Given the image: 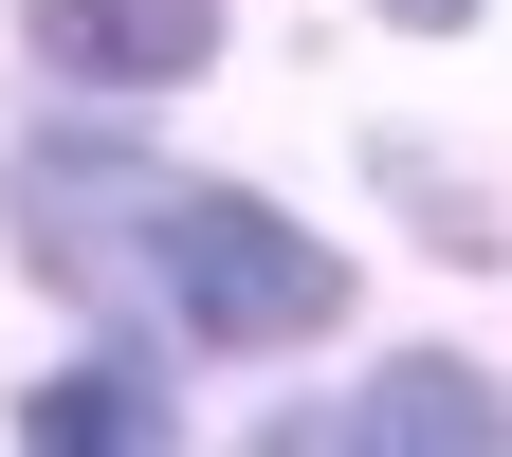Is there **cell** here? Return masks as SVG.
I'll list each match as a JSON object with an SVG mask.
<instances>
[{
    "label": "cell",
    "mask_w": 512,
    "mask_h": 457,
    "mask_svg": "<svg viewBox=\"0 0 512 457\" xmlns=\"http://www.w3.org/2000/svg\"><path fill=\"white\" fill-rule=\"evenodd\" d=\"M55 74H110V92H165L220 55V0H19Z\"/></svg>",
    "instance_id": "obj_3"
},
{
    "label": "cell",
    "mask_w": 512,
    "mask_h": 457,
    "mask_svg": "<svg viewBox=\"0 0 512 457\" xmlns=\"http://www.w3.org/2000/svg\"><path fill=\"white\" fill-rule=\"evenodd\" d=\"M37 457H92V439H165V384H128V366H74V384H37L19 403Z\"/></svg>",
    "instance_id": "obj_4"
},
{
    "label": "cell",
    "mask_w": 512,
    "mask_h": 457,
    "mask_svg": "<svg viewBox=\"0 0 512 457\" xmlns=\"http://www.w3.org/2000/svg\"><path fill=\"white\" fill-rule=\"evenodd\" d=\"M128 220H147V238H110V256H147L165 311H183L202 348H293V330H330V311H348V256L293 238L275 202H238V183H165V165H128ZM110 256H92V275H110Z\"/></svg>",
    "instance_id": "obj_1"
},
{
    "label": "cell",
    "mask_w": 512,
    "mask_h": 457,
    "mask_svg": "<svg viewBox=\"0 0 512 457\" xmlns=\"http://www.w3.org/2000/svg\"><path fill=\"white\" fill-rule=\"evenodd\" d=\"M275 439H293V457H366V439H439V457H494V439H512V403H494L476 366H384L366 403H293Z\"/></svg>",
    "instance_id": "obj_2"
},
{
    "label": "cell",
    "mask_w": 512,
    "mask_h": 457,
    "mask_svg": "<svg viewBox=\"0 0 512 457\" xmlns=\"http://www.w3.org/2000/svg\"><path fill=\"white\" fill-rule=\"evenodd\" d=\"M384 19H403V37H458V19H476V0H384Z\"/></svg>",
    "instance_id": "obj_5"
}]
</instances>
